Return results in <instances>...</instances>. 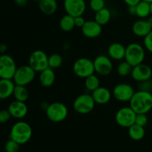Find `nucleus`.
I'll return each mask as SVG.
<instances>
[{"label":"nucleus","instance_id":"obj_1","mask_svg":"<svg viewBox=\"0 0 152 152\" xmlns=\"http://www.w3.org/2000/svg\"><path fill=\"white\" fill-rule=\"evenodd\" d=\"M130 107L136 114H148L152 109V93L139 90L129 101Z\"/></svg>","mask_w":152,"mask_h":152},{"label":"nucleus","instance_id":"obj_2","mask_svg":"<svg viewBox=\"0 0 152 152\" xmlns=\"http://www.w3.org/2000/svg\"><path fill=\"white\" fill-rule=\"evenodd\" d=\"M32 129L28 123L25 121L16 122L10 129V138L16 141L19 145L25 144L32 137Z\"/></svg>","mask_w":152,"mask_h":152},{"label":"nucleus","instance_id":"obj_3","mask_svg":"<svg viewBox=\"0 0 152 152\" xmlns=\"http://www.w3.org/2000/svg\"><path fill=\"white\" fill-rule=\"evenodd\" d=\"M145 51L143 46L137 42H132L126 47L125 60L132 66L142 63L145 60Z\"/></svg>","mask_w":152,"mask_h":152},{"label":"nucleus","instance_id":"obj_4","mask_svg":"<svg viewBox=\"0 0 152 152\" xmlns=\"http://www.w3.org/2000/svg\"><path fill=\"white\" fill-rule=\"evenodd\" d=\"M48 119L53 123H60L67 118L68 109L66 105L60 102H54L49 104L45 110Z\"/></svg>","mask_w":152,"mask_h":152},{"label":"nucleus","instance_id":"obj_5","mask_svg":"<svg viewBox=\"0 0 152 152\" xmlns=\"http://www.w3.org/2000/svg\"><path fill=\"white\" fill-rule=\"evenodd\" d=\"M96 102L94 100L91 94H83L74 99L73 108L74 111L80 114H88L94 109Z\"/></svg>","mask_w":152,"mask_h":152},{"label":"nucleus","instance_id":"obj_6","mask_svg":"<svg viewBox=\"0 0 152 152\" xmlns=\"http://www.w3.org/2000/svg\"><path fill=\"white\" fill-rule=\"evenodd\" d=\"M73 71L77 77L86 79L95 73L94 61L86 57L79 58L74 62Z\"/></svg>","mask_w":152,"mask_h":152},{"label":"nucleus","instance_id":"obj_7","mask_svg":"<svg viewBox=\"0 0 152 152\" xmlns=\"http://www.w3.org/2000/svg\"><path fill=\"white\" fill-rule=\"evenodd\" d=\"M36 71L29 65H22L16 69L13 80L16 85L26 86L34 81Z\"/></svg>","mask_w":152,"mask_h":152},{"label":"nucleus","instance_id":"obj_8","mask_svg":"<svg viewBox=\"0 0 152 152\" xmlns=\"http://www.w3.org/2000/svg\"><path fill=\"white\" fill-rule=\"evenodd\" d=\"M17 67L13 58L3 53L0 56V79L13 80Z\"/></svg>","mask_w":152,"mask_h":152},{"label":"nucleus","instance_id":"obj_9","mask_svg":"<svg viewBox=\"0 0 152 152\" xmlns=\"http://www.w3.org/2000/svg\"><path fill=\"white\" fill-rule=\"evenodd\" d=\"M28 65L36 71L41 72L48 68V56L42 50H36L31 53Z\"/></svg>","mask_w":152,"mask_h":152},{"label":"nucleus","instance_id":"obj_10","mask_svg":"<svg viewBox=\"0 0 152 152\" xmlns=\"http://www.w3.org/2000/svg\"><path fill=\"white\" fill-rule=\"evenodd\" d=\"M136 115L137 114L130 106L123 107L116 113L115 121L118 126L129 129L135 123Z\"/></svg>","mask_w":152,"mask_h":152},{"label":"nucleus","instance_id":"obj_11","mask_svg":"<svg viewBox=\"0 0 152 152\" xmlns=\"http://www.w3.org/2000/svg\"><path fill=\"white\" fill-rule=\"evenodd\" d=\"M135 91L133 86L129 83H119L114 86L112 96L119 102H129L133 96Z\"/></svg>","mask_w":152,"mask_h":152},{"label":"nucleus","instance_id":"obj_12","mask_svg":"<svg viewBox=\"0 0 152 152\" xmlns=\"http://www.w3.org/2000/svg\"><path fill=\"white\" fill-rule=\"evenodd\" d=\"M95 72L100 76H108L113 71L112 59L108 56L99 55L94 60Z\"/></svg>","mask_w":152,"mask_h":152},{"label":"nucleus","instance_id":"obj_13","mask_svg":"<svg viewBox=\"0 0 152 152\" xmlns=\"http://www.w3.org/2000/svg\"><path fill=\"white\" fill-rule=\"evenodd\" d=\"M63 6L67 14L73 17L83 16L86 10L85 0H64Z\"/></svg>","mask_w":152,"mask_h":152},{"label":"nucleus","instance_id":"obj_14","mask_svg":"<svg viewBox=\"0 0 152 152\" xmlns=\"http://www.w3.org/2000/svg\"><path fill=\"white\" fill-rule=\"evenodd\" d=\"M131 76L134 80L142 83L151 79L152 69L149 65L142 62L133 67Z\"/></svg>","mask_w":152,"mask_h":152},{"label":"nucleus","instance_id":"obj_15","mask_svg":"<svg viewBox=\"0 0 152 152\" xmlns=\"http://www.w3.org/2000/svg\"><path fill=\"white\" fill-rule=\"evenodd\" d=\"M81 30L85 37L89 39H94L101 35L102 26L95 20H88L82 27Z\"/></svg>","mask_w":152,"mask_h":152},{"label":"nucleus","instance_id":"obj_16","mask_svg":"<svg viewBox=\"0 0 152 152\" xmlns=\"http://www.w3.org/2000/svg\"><path fill=\"white\" fill-rule=\"evenodd\" d=\"M7 110L12 117L15 119L24 118L28 114V108L25 102H21L15 99L9 105Z\"/></svg>","mask_w":152,"mask_h":152},{"label":"nucleus","instance_id":"obj_17","mask_svg":"<svg viewBox=\"0 0 152 152\" xmlns=\"http://www.w3.org/2000/svg\"><path fill=\"white\" fill-rule=\"evenodd\" d=\"M91 96L96 104L105 105L111 99L112 93L107 88L99 86L98 88L91 92Z\"/></svg>","mask_w":152,"mask_h":152},{"label":"nucleus","instance_id":"obj_18","mask_svg":"<svg viewBox=\"0 0 152 152\" xmlns=\"http://www.w3.org/2000/svg\"><path fill=\"white\" fill-rule=\"evenodd\" d=\"M108 55L111 59L121 61L125 59L126 47L120 42H113L108 46Z\"/></svg>","mask_w":152,"mask_h":152},{"label":"nucleus","instance_id":"obj_19","mask_svg":"<svg viewBox=\"0 0 152 152\" xmlns=\"http://www.w3.org/2000/svg\"><path fill=\"white\" fill-rule=\"evenodd\" d=\"M152 31V28L146 19H139L134 22L132 25V32L138 37H145Z\"/></svg>","mask_w":152,"mask_h":152},{"label":"nucleus","instance_id":"obj_20","mask_svg":"<svg viewBox=\"0 0 152 152\" xmlns=\"http://www.w3.org/2000/svg\"><path fill=\"white\" fill-rule=\"evenodd\" d=\"M15 86L13 80L0 79V99H6L12 96Z\"/></svg>","mask_w":152,"mask_h":152},{"label":"nucleus","instance_id":"obj_21","mask_svg":"<svg viewBox=\"0 0 152 152\" xmlns=\"http://www.w3.org/2000/svg\"><path fill=\"white\" fill-rule=\"evenodd\" d=\"M55 80H56V74L54 71L49 67L40 72L39 80L41 86L44 88H49L53 86Z\"/></svg>","mask_w":152,"mask_h":152},{"label":"nucleus","instance_id":"obj_22","mask_svg":"<svg viewBox=\"0 0 152 152\" xmlns=\"http://www.w3.org/2000/svg\"><path fill=\"white\" fill-rule=\"evenodd\" d=\"M40 11L45 15H52L56 13L58 8L56 0H40L38 2Z\"/></svg>","mask_w":152,"mask_h":152},{"label":"nucleus","instance_id":"obj_23","mask_svg":"<svg viewBox=\"0 0 152 152\" xmlns=\"http://www.w3.org/2000/svg\"><path fill=\"white\" fill-rule=\"evenodd\" d=\"M111 19V12L107 7H104L102 10L95 13L94 20L100 25H107Z\"/></svg>","mask_w":152,"mask_h":152},{"label":"nucleus","instance_id":"obj_24","mask_svg":"<svg viewBox=\"0 0 152 152\" xmlns=\"http://www.w3.org/2000/svg\"><path fill=\"white\" fill-rule=\"evenodd\" d=\"M151 15L150 11V3L141 0L136 5V16L140 19H147Z\"/></svg>","mask_w":152,"mask_h":152},{"label":"nucleus","instance_id":"obj_25","mask_svg":"<svg viewBox=\"0 0 152 152\" xmlns=\"http://www.w3.org/2000/svg\"><path fill=\"white\" fill-rule=\"evenodd\" d=\"M129 135L133 140L140 141L142 140L145 137V132L144 127L138 126L137 124L132 125L129 129Z\"/></svg>","mask_w":152,"mask_h":152},{"label":"nucleus","instance_id":"obj_26","mask_svg":"<svg viewBox=\"0 0 152 152\" xmlns=\"http://www.w3.org/2000/svg\"><path fill=\"white\" fill-rule=\"evenodd\" d=\"M59 27L61 30L65 32H70L73 31L75 28V22H74V17L71 16V15L65 14L62 16L59 21Z\"/></svg>","mask_w":152,"mask_h":152},{"label":"nucleus","instance_id":"obj_27","mask_svg":"<svg viewBox=\"0 0 152 152\" xmlns=\"http://www.w3.org/2000/svg\"><path fill=\"white\" fill-rule=\"evenodd\" d=\"M13 96H14L16 100L25 102L29 97V92L26 86L16 85L13 90Z\"/></svg>","mask_w":152,"mask_h":152},{"label":"nucleus","instance_id":"obj_28","mask_svg":"<svg viewBox=\"0 0 152 152\" xmlns=\"http://www.w3.org/2000/svg\"><path fill=\"white\" fill-rule=\"evenodd\" d=\"M100 86V81L99 77L94 74L85 79V87L88 91L93 92Z\"/></svg>","mask_w":152,"mask_h":152},{"label":"nucleus","instance_id":"obj_29","mask_svg":"<svg viewBox=\"0 0 152 152\" xmlns=\"http://www.w3.org/2000/svg\"><path fill=\"white\" fill-rule=\"evenodd\" d=\"M133 69V66L126 60L122 61L119 63L117 68V72L119 76L122 77H126L131 75Z\"/></svg>","mask_w":152,"mask_h":152},{"label":"nucleus","instance_id":"obj_30","mask_svg":"<svg viewBox=\"0 0 152 152\" xmlns=\"http://www.w3.org/2000/svg\"><path fill=\"white\" fill-rule=\"evenodd\" d=\"M63 63L62 56L59 53H52L48 56V67L52 69H56L62 66Z\"/></svg>","mask_w":152,"mask_h":152},{"label":"nucleus","instance_id":"obj_31","mask_svg":"<svg viewBox=\"0 0 152 152\" xmlns=\"http://www.w3.org/2000/svg\"><path fill=\"white\" fill-rule=\"evenodd\" d=\"M105 5V0H90L89 7L94 12H97L104 8Z\"/></svg>","mask_w":152,"mask_h":152},{"label":"nucleus","instance_id":"obj_32","mask_svg":"<svg viewBox=\"0 0 152 152\" xmlns=\"http://www.w3.org/2000/svg\"><path fill=\"white\" fill-rule=\"evenodd\" d=\"M19 144L12 139H9L4 144V150L6 152H18L19 150Z\"/></svg>","mask_w":152,"mask_h":152},{"label":"nucleus","instance_id":"obj_33","mask_svg":"<svg viewBox=\"0 0 152 152\" xmlns=\"http://www.w3.org/2000/svg\"><path fill=\"white\" fill-rule=\"evenodd\" d=\"M148 119L146 114H137L135 119V124L145 127L148 124Z\"/></svg>","mask_w":152,"mask_h":152},{"label":"nucleus","instance_id":"obj_34","mask_svg":"<svg viewBox=\"0 0 152 152\" xmlns=\"http://www.w3.org/2000/svg\"><path fill=\"white\" fill-rule=\"evenodd\" d=\"M143 44L145 48L148 50V52L152 53V31L148 35L144 37Z\"/></svg>","mask_w":152,"mask_h":152},{"label":"nucleus","instance_id":"obj_35","mask_svg":"<svg viewBox=\"0 0 152 152\" xmlns=\"http://www.w3.org/2000/svg\"><path fill=\"white\" fill-rule=\"evenodd\" d=\"M11 117L8 110L3 109L0 111V123H5L9 121Z\"/></svg>","mask_w":152,"mask_h":152},{"label":"nucleus","instance_id":"obj_36","mask_svg":"<svg viewBox=\"0 0 152 152\" xmlns=\"http://www.w3.org/2000/svg\"><path fill=\"white\" fill-rule=\"evenodd\" d=\"M140 83V90L148 92L152 91V80L151 79Z\"/></svg>","mask_w":152,"mask_h":152},{"label":"nucleus","instance_id":"obj_37","mask_svg":"<svg viewBox=\"0 0 152 152\" xmlns=\"http://www.w3.org/2000/svg\"><path fill=\"white\" fill-rule=\"evenodd\" d=\"M74 22H75V25L76 27H78V28H82V27L85 25L86 20L84 19L83 16H77V17H74Z\"/></svg>","mask_w":152,"mask_h":152},{"label":"nucleus","instance_id":"obj_38","mask_svg":"<svg viewBox=\"0 0 152 152\" xmlns=\"http://www.w3.org/2000/svg\"><path fill=\"white\" fill-rule=\"evenodd\" d=\"M127 6H136L141 0H123Z\"/></svg>","mask_w":152,"mask_h":152},{"label":"nucleus","instance_id":"obj_39","mask_svg":"<svg viewBox=\"0 0 152 152\" xmlns=\"http://www.w3.org/2000/svg\"><path fill=\"white\" fill-rule=\"evenodd\" d=\"M14 2L19 7H24L28 4V0H14Z\"/></svg>","mask_w":152,"mask_h":152},{"label":"nucleus","instance_id":"obj_40","mask_svg":"<svg viewBox=\"0 0 152 152\" xmlns=\"http://www.w3.org/2000/svg\"><path fill=\"white\" fill-rule=\"evenodd\" d=\"M128 13L132 16L136 15V6H128Z\"/></svg>","mask_w":152,"mask_h":152},{"label":"nucleus","instance_id":"obj_41","mask_svg":"<svg viewBox=\"0 0 152 152\" xmlns=\"http://www.w3.org/2000/svg\"><path fill=\"white\" fill-rule=\"evenodd\" d=\"M7 47L5 44H0V53H4L7 50Z\"/></svg>","mask_w":152,"mask_h":152},{"label":"nucleus","instance_id":"obj_42","mask_svg":"<svg viewBox=\"0 0 152 152\" xmlns=\"http://www.w3.org/2000/svg\"><path fill=\"white\" fill-rule=\"evenodd\" d=\"M48 105H49V104L47 103L46 102H42L41 103H40V107H42V108L43 110H45V111L47 109V108L48 107Z\"/></svg>","mask_w":152,"mask_h":152},{"label":"nucleus","instance_id":"obj_43","mask_svg":"<svg viewBox=\"0 0 152 152\" xmlns=\"http://www.w3.org/2000/svg\"><path fill=\"white\" fill-rule=\"evenodd\" d=\"M146 21L148 22V25L151 26V28H152V16H149L148 18L146 19Z\"/></svg>","mask_w":152,"mask_h":152},{"label":"nucleus","instance_id":"obj_44","mask_svg":"<svg viewBox=\"0 0 152 152\" xmlns=\"http://www.w3.org/2000/svg\"><path fill=\"white\" fill-rule=\"evenodd\" d=\"M150 11H151V16H152V2L150 3Z\"/></svg>","mask_w":152,"mask_h":152},{"label":"nucleus","instance_id":"obj_45","mask_svg":"<svg viewBox=\"0 0 152 152\" xmlns=\"http://www.w3.org/2000/svg\"><path fill=\"white\" fill-rule=\"evenodd\" d=\"M143 1H147V2H149V3L152 2V0H143Z\"/></svg>","mask_w":152,"mask_h":152},{"label":"nucleus","instance_id":"obj_46","mask_svg":"<svg viewBox=\"0 0 152 152\" xmlns=\"http://www.w3.org/2000/svg\"><path fill=\"white\" fill-rule=\"evenodd\" d=\"M34 1H36V2H39V1H40V0H33Z\"/></svg>","mask_w":152,"mask_h":152}]
</instances>
